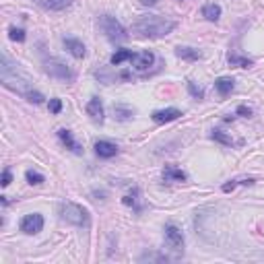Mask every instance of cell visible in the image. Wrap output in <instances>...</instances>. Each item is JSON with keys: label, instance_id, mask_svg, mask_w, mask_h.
<instances>
[{"label": "cell", "instance_id": "obj_26", "mask_svg": "<svg viewBox=\"0 0 264 264\" xmlns=\"http://www.w3.org/2000/svg\"><path fill=\"white\" fill-rule=\"evenodd\" d=\"M114 114H116L118 120H128L134 112H132L130 108H124V105H114Z\"/></svg>", "mask_w": 264, "mask_h": 264}, {"label": "cell", "instance_id": "obj_11", "mask_svg": "<svg viewBox=\"0 0 264 264\" xmlns=\"http://www.w3.org/2000/svg\"><path fill=\"white\" fill-rule=\"evenodd\" d=\"M95 153H97V157H101V159H112V157L118 153V147L110 140H97L95 142Z\"/></svg>", "mask_w": 264, "mask_h": 264}, {"label": "cell", "instance_id": "obj_16", "mask_svg": "<svg viewBox=\"0 0 264 264\" xmlns=\"http://www.w3.org/2000/svg\"><path fill=\"white\" fill-rule=\"evenodd\" d=\"M233 87H235V81H233L231 77H219V79L215 81V89H217V93H219L221 97H227V95L233 91Z\"/></svg>", "mask_w": 264, "mask_h": 264}, {"label": "cell", "instance_id": "obj_21", "mask_svg": "<svg viewBox=\"0 0 264 264\" xmlns=\"http://www.w3.org/2000/svg\"><path fill=\"white\" fill-rule=\"evenodd\" d=\"M227 62H229L231 66H239V68H250V66H254V60L244 58V56H239V54H229V56H227Z\"/></svg>", "mask_w": 264, "mask_h": 264}, {"label": "cell", "instance_id": "obj_20", "mask_svg": "<svg viewBox=\"0 0 264 264\" xmlns=\"http://www.w3.org/2000/svg\"><path fill=\"white\" fill-rule=\"evenodd\" d=\"M132 58H134V52H132V50H118L116 54L110 58V62H112L114 66H120L124 60H132Z\"/></svg>", "mask_w": 264, "mask_h": 264}, {"label": "cell", "instance_id": "obj_14", "mask_svg": "<svg viewBox=\"0 0 264 264\" xmlns=\"http://www.w3.org/2000/svg\"><path fill=\"white\" fill-rule=\"evenodd\" d=\"M176 56L182 58V60H188V62H196V60L202 58V52H198L196 47H190V45H178Z\"/></svg>", "mask_w": 264, "mask_h": 264}, {"label": "cell", "instance_id": "obj_3", "mask_svg": "<svg viewBox=\"0 0 264 264\" xmlns=\"http://www.w3.org/2000/svg\"><path fill=\"white\" fill-rule=\"evenodd\" d=\"M99 29H101V33L108 37L110 41H126L128 39V31H126V27L116 19V17H112V15H101L99 17Z\"/></svg>", "mask_w": 264, "mask_h": 264}, {"label": "cell", "instance_id": "obj_23", "mask_svg": "<svg viewBox=\"0 0 264 264\" xmlns=\"http://www.w3.org/2000/svg\"><path fill=\"white\" fill-rule=\"evenodd\" d=\"M25 178H27V182H29L31 186H41V184L45 182V178H43L39 172H35V170H27Z\"/></svg>", "mask_w": 264, "mask_h": 264}, {"label": "cell", "instance_id": "obj_19", "mask_svg": "<svg viewBox=\"0 0 264 264\" xmlns=\"http://www.w3.org/2000/svg\"><path fill=\"white\" fill-rule=\"evenodd\" d=\"M138 198H140V190L138 188H132V192H128L124 198H122V202L126 204V206H132L136 213H140V204H138Z\"/></svg>", "mask_w": 264, "mask_h": 264}, {"label": "cell", "instance_id": "obj_5", "mask_svg": "<svg viewBox=\"0 0 264 264\" xmlns=\"http://www.w3.org/2000/svg\"><path fill=\"white\" fill-rule=\"evenodd\" d=\"M43 68H45V73L50 77H54V79H58L62 83H75V79H77L75 70L68 64H64L62 60H58V58H45Z\"/></svg>", "mask_w": 264, "mask_h": 264}, {"label": "cell", "instance_id": "obj_1", "mask_svg": "<svg viewBox=\"0 0 264 264\" xmlns=\"http://www.w3.org/2000/svg\"><path fill=\"white\" fill-rule=\"evenodd\" d=\"M11 66H13V64L9 62V58H7V56H3V66H0V79H3V85H5L7 89L17 91L19 95H23L29 103H35V105L43 103V99H45V97H43L39 91L31 89L29 81H27V79H23V77L17 73V68H11Z\"/></svg>", "mask_w": 264, "mask_h": 264}, {"label": "cell", "instance_id": "obj_22", "mask_svg": "<svg viewBox=\"0 0 264 264\" xmlns=\"http://www.w3.org/2000/svg\"><path fill=\"white\" fill-rule=\"evenodd\" d=\"M256 180L254 178H239V180H229L227 184H223V192H233L237 186H252Z\"/></svg>", "mask_w": 264, "mask_h": 264}, {"label": "cell", "instance_id": "obj_8", "mask_svg": "<svg viewBox=\"0 0 264 264\" xmlns=\"http://www.w3.org/2000/svg\"><path fill=\"white\" fill-rule=\"evenodd\" d=\"M132 62H134V68H136L138 73H145V70H149V68L155 64V54H153L151 50L138 52V54H134Z\"/></svg>", "mask_w": 264, "mask_h": 264}, {"label": "cell", "instance_id": "obj_2", "mask_svg": "<svg viewBox=\"0 0 264 264\" xmlns=\"http://www.w3.org/2000/svg\"><path fill=\"white\" fill-rule=\"evenodd\" d=\"M178 27L176 21L172 19H165L161 15H145V17H138L132 25V31L142 37V39H157V37H165L170 35L174 29Z\"/></svg>", "mask_w": 264, "mask_h": 264}, {"label": "cell", "instance_id": "obj_24", "mask_svg": "<svg viewBox=\"0 0 264 264\" xmlns=\"http://www.w3.org/2000/svg\"><path fill=\"white\" fill-rule=\"evenodd\" d=\"M138 260H140V262H147V260H149V262H167L170 258H167L165 254H157V252H151V254H142Z\"/></svg>", "mask_w": 264, "mask_h": 264}, {"label": "cell", "instance_id": "obj_6", "mask_svg": "<svg viewBox=\"0 0 264 264\" xmlns=\"http://www.w3.org/2000/svg\"><path fill=\"white\" fill-rule=\"evenodd\" d=\"M21 231L23 233H27V235H35V233H39L41 229H43V217L39 215V213H31V215H25L23 219H21Z\"/></svg>", "mask_w": 264, "mask_h": 264}, {"label": "cell", "instance_id": "obj_32", "mask_svg": "<svg viewBox=\"0 0 264 264\" xmlns=\"http://www.w3.org/2000/svg\"><path fill=\"white\" fill-rule=\"evenodd\" d=\"M138 3H140L142 7H155L157 3H159V0H138Z\"/></svg>", "mask_w": 264, "mask_h": 264}, {"label": "cell", "instance_id": "obj_10", "mask_svg": "<svg viewBox=\"0 0 264 264\" xmlns=\"http://www.w3.org/2000/svg\"><path fill=\"white\" fill-rule=\"evenodd\" d=\"M58 138H60V140H62V145H64L66 149H70L75 155H83V147L75 140V136H73V132H70V130L60 128V130H58Z\"/></svg>", "mask_w": 264, "mask_h": 264}, {"label": "cell", "instance_id": "obj_9", "mask_svg": "<svg viewBox=\"0 0 264 264\" xmlns=\"http://www.w3.org/2000/svg\"><path fill=\"white\" fill-rule=\"evenodd\" d=\"M182 116V112L180 110H176V108H165V110H157V112H153L151 114V118L157 122V124H165V122H174V120H178Z\"/></svg>", "mask_w": 264, "mask_h": 264}, {"label": "cell", "instance_id": "obj_29", "mask_svg": "<svg viewBox=\"0 0 264 264\" xmlns=\"http://www.w3.org/2000/svg\"><path fill=\"white\" fill-rule=\"evenodd\" d=\"M50 112H52V114H60V112H62V101H60L58 97L50 99Z\"/></svg>", "mask_w": 264, "mask_h": 264}, {"label": "cell", "instance_id": "obj_7", "mask_svg": "<svg viewBox=\"0 0 264 264\" xmlns=\"http://www.w3.org/2000/svg\"><path fill=\"white\" fill-rule=\"evenodd\" d=\"M165 244H167L172 250L182 252V250H184V233H182V229L176 227V225H167V227H165Z\"/></svg>", "mask_w": 264, "mask_h": 264}, {"label": "cell", "instance_id": "obj_25", "mask_svg": "<svg viewBox=\"0 0 264 264\" xmlns=\"http://www.w3.org/2000/svg\"><path fill=\"white\" fill-rule=\"evenodd\" d=\"M210 136H213L217 142H221V145H225V147H231L233 145V140H231V136L229 134H225L223 130H213V134H210Z\"/></svg>", "mask_w": 264, "mask_h": 264}, {"label": "cell", "instance_id": "obj_4", "mask_svg": "<svg viewBox=\"0 0 264 264\" xmlns=\"http://www.w3.org/2000/svg\"><path fill=\"white\" fill-rule=\"evenodd\" d=\"M60 217H62V221H66V223H70V225H77V227L89 225V213H87V208H83L81 204H75V202H64V204H60Z\"/></svg>", "mask_w": 264, "mask_h": 264}, {"label": "cell", "instance_id": "obj_12", "mask_svg": "<svg viewBox=\"0 0 264 264\" xmlns=\"http://www.w3.org/2000/svg\"><path fill=\"white\" fill-rule=\"evenodd\" d=\"M64 45H66V50L70 52V54L75 56V58H85L87 56V47H85V43L81 41V39H75V37H64Z\"/></svg>", "mask_w": 264, "mask_h": 264}, {"label": "cell", "instance_id": "obj_28", "mask_svg": "<svg viewBox=\"0 0 264 264\" xmlns=\"http://www.w3.org/2000/svg\"><path fill=\"white\" fill-rule=\"evenodd\" d=\"M188 91H190V95H192L194 99H202V97H204V91H202L200 87H196L192 81H188Z\"/></svg>", "mask_w": 264, "mask_h": 264}, {"label": "cell", "instance_id": "obj_30", "mask_svg": "<svg viewBox=\"0 0 264 264\" xmlns=\"http://www.w3.org/2000/svg\"><path fill=\"white\" fill-rule=\"evenodd\" d=\"M11 182H13V176H11V170L7 167V170L3 172V182H0V184H3V188H7Z\"/></svg>", "mask_w": 264, "mask_h": 264}, {"label": "cell", "instance_id": "obj_17", "mask_svg": "<svg viewBox=\"0 0 264 264\" xmlns=\"http://www.w3.org/2000/svg\"><path fill=\"white\" fill-rule=\"evenodd\" d=\"M202 17L208 19V21H219V17H221V7L215 5V3L204 5V7H202Z\"/></svg>", "mask_w": 264, "mask_h": 264}, {"label": "cell", "instance_id": "obj_18", "mask_svg": "<svg viewBox=\"0 0 264 264\" xmlns=\"http://www.w3.org/2000/svg\"><path fill=\"white\" fill-rule=\"evenodd\" d=\"M73 5V0H41V7L47 11H64Z\"/></svg>", "mask_w": 264, "mask_h": 264}, {"label": "cell", "instance_id": "obj_13", "mask_svg": "<svg viewBox=\"0 0 264 264\" xmlns=\"http://www.w3.org/2000/svg\"><path fill=\"white\" fill-rule=\"evenodd\" d=\"M87 114L91 116L93 122H103L105 112H103V103L99 97H91V101L87 103Z\"/></svg>", "mask_w": 264, "mask_h": 264}, {"label": "cell", "instance_id": "obj_27", "mask_svg": "<svg viewBox=\"0 0 264 264\" xmlns=\"http://www.w3.org/2000/svg\"><path fill=\"white\" fill-rule=\"evenodd\" d=\"M9 35H11L13 41H25V37H27L25 31H23V29H17V27H11V29H9Z\"/></svg>", "mask_w": 264, "mask_h": 264}, {"label": "cell", "instance_id": "obj_15", "mask_svg": "<svg viewBox=\"0 0 264 264\" xmlns=\"http://www.w3.org/2000/svg\"><path fill=\"white\" fill-rule=\"evenodd\" d=\"M163 180H165V182L182 184V182L188 180V176H186V172H182V170L176 167V165H165V167H163Z\"/></svg>", "mask_w": 264, "mask_h": 264}, {"label": "cell", "instance_id": "obj_31", "mask_svg": "<svg viewBox=\"0 0 264 264\" xmlns=\"http://www.w3.org/2000/svg\"><path fill=\"white\" fill-rule=\"evenodd\" d=\"M235 114H237V116H242V118H250V116H252V110L248 108V105H239Z\"/></svg>", "mask_w": 264, "mask_h": 264}]
</instances>
